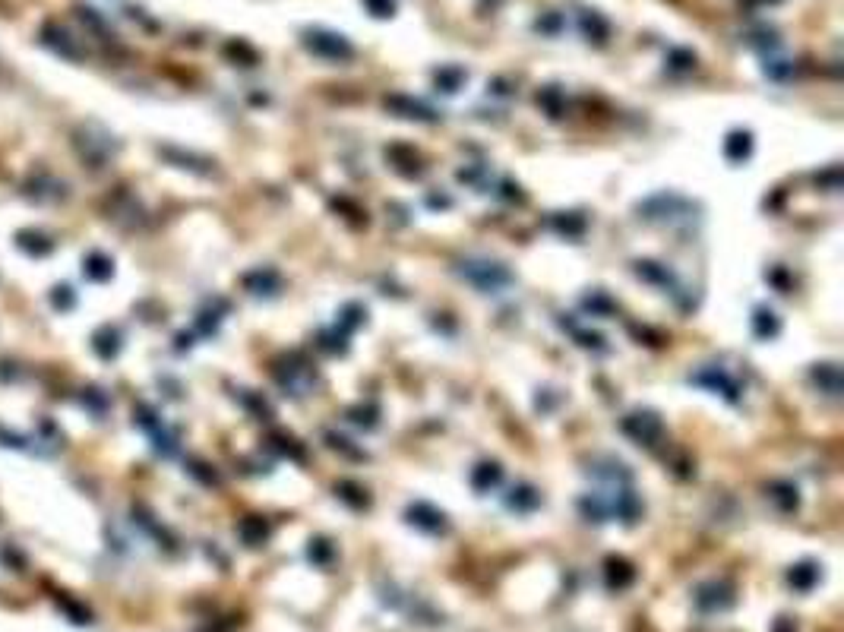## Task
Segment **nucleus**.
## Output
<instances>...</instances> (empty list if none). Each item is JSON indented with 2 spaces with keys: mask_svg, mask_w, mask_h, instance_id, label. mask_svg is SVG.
I'll list each match as a JSON object with an SVG mask.
<instances>
[{
  "mask_svg": "<svg viewBox=\"0 0 844 632\" xmlns=\"http://www.w3.org/2000/svg\"><path fill=\"white\" fill-rule=\"evenodd\" d=\"M459 272L481 291H500V288H506L509 278H513L500 263H490V260H465Z\"/></svg>",
  "mask_w": 844,
  "mask_h": 632,
  "instance_id": "nucleus-1",
  "label": "nucleus"
},
{
  "mask_svg": "<svg viewBox=\"0 0 844 632\" xmlns=\"http://www.w3.org/2000/svg\"><path fill=\"white\" fill-rule=\"evenodd\" d=\"M778 632H794V629H791V623H778Z\"/></svg>",
  "mask_w": 844,
  "mask_h": 632,
  "instance_id": "nucleus-6",
  "label": "nucleus"
},
{
  "mask_svg": "<svg viewBox=\"0 0 844 632\" xmlns=\"http://www.w3.org/2000/svg\"><path fill=\"white\" fill-rule=\"evenodd\" d=\"M727 152H731V159H737L740 152L746 155V152H750V136H746V133L743 136H734V142H731V149H727Z\"/></svg>",
  "mask_w": 844,
  "mask_h": 632,
  "instance_id": "nucleus-5",
  "label": "nucleus"
},
{
  "mask_svg": "<svg viewBox=\"0 0 844 632\" xmlns=\"http://www.w3.org/2000/svg\"><path fill=\"white\" fill-rule=\"evenodd\" d=\"M608 582H610V588H626L632 582V569L626 566V563H620V560H610V566H608Z\"/></svg>",
  "mask_w": 844,
  "mask_h": 632,
  "instance_id": "nucleus-3",
  "label": "nucleus"
},
{
  "mask_svg": "<svg viewBox=\"0 0 844 632\" xmlns=\"http://www.w3.org/2000/svg\"><path fill=\"white\" fill-rule=\"evenodd\" d=\"M819 579V569L816 566H809V563H803V566H797L791 573V585H797L800 591H806V588H813V582Z\"/></svg>",
  "mask_w": 844,
  "mask_h": 632,
  "instance_id": "nucleus-4",
  "label": "nucleus"
},
{
  "mask_svg": "<svg viewBox=\"0 0 844 632\" xmlns=\"http://www.w3.org/2000/svg\"><path fill=\"white\" fill-rule=\"evenodd\" d=\"M411 522H418L421 528H430V532H440V528H443V515L433 512V509H427V506H414L411 509Z\"/></svg>",
  "mask_w": 844,
  "mask_h": 632,
  "instance_id": "nucleus-2",
  "label": "nucleus"
}]
</instances>
